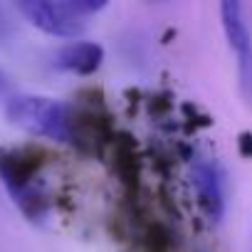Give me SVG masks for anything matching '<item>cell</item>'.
Instances as JSON below:
<instances>
[{"label": "cell", "mask_w": 252, "mask_h": 252, "mask_svg": "<svg viewBox=\"0 0 252 252\" xmlns=\"http://www.w3.org/2000/svg\"><path fill=\"white\" fill-rule=\"evenodd\" d=\"M5 116L13 126L52 141H74L77 116L60 99L40 94H15L5 101Z\"/></svg>", "instance_id": "obj_1"}, {"label": "cell", "mask_w": 252, "mask_h": 252, "mask_svg": "<svg viewBox=\"0 0 252 252\" xmlns=\"http://www.w3.org/2000/svg\"><path fill=\"white\" fill-rule=\"evenodd\" d=\"M10 35H13V20L3 8H0V42H5Z\"/></svg>", "instance_id": "obj_7"}, {"label": "cell", "mask_w": 252, "mask_h": 252, "mask_svg": "<svg viewBox=\"0 0 252 252\" xmlns=\"http://www.w3.org/2000/svg\"><path fill=\"white\" fill-rule=\"evenodd\" d=\"M3 92H5V74L0 72V94H3Z\"/></svg>", "instance_id": "obj_8"}, {"label": "cell", "mask_w": 252, "mask_h": 252, "mask_svg": "<svg viewBox=\"0 0 252 252\" xmlns=\"http://www.w3.org/2000/svg\"><path fill=\"white\" fill-rule=\"evenodd\" d=\"M190 186L200 210L208 220H220L225 215V173L215 161H195L190 171Z\"/></svg>", "instance_id": "obj_5"}, {"label": "cell", "mask_w": 252, "mask_h": 252, "mask_svg": "<svg viewBox=\"0 0 252 252\" xmlns=\"http://www.w3.org/2000/svg\"><path fill=\"white\" fill-rule=\"evenodd\" d=\"M101 8V3H47V0H30V3L18 5V10L30 25H35L45 35L64 37L72 42L87 30L89 15H94Z\"/></svg>", "instance_id": "obj_2"}, {"label": "cell", "mask_w": 252, "mask_h": 252, "mask_svg": "<svg viewBox=\"0 0 252 252\" xmlns=\"http://www.w3.org/2000/svg\"><path fill=\"white\" fill-rule=\"evenodd\" d=\"M101 62H104V47L92 40H74V42L64 45L55 57V64L62 72H72V74H82V77L94 74L101 67Z\"/></svg>", "instance_id": "obj_6"}, {"label": "cell", "mask_w": 252, "mask_h": 252, "mask_svg": "<svg viewBox=\"0 0 252 252\" xmlns=\"http://www.w3.org/2000/svg\"><path fill=\"white\" fill-rule=\"evenodd\" d=\"M220 23L230 50L235 52L237 62V84L240 94L252 106V30L247 25L245 10L240 3H222L220 5Z\"/></svg>", "instance_id": "obj_4"}, {"label": "cell", "mask_w": 252, "mask_h": 252, "mask_svg": "<svg viewBox=\"0 0 252 252\" xmlns=\"http://www.w3.org/2000/svg\"><path fill=\"white\" fill-rule=\"evenodd\" d=\"M37 176H40V161H37L35 154L23 151V149L0 151V178L8 186L13 200L30 218L42 215V210H45V200H42V190L37 186Z\"/></svg>", "instance_id": "obj_3"}]
</instances>
